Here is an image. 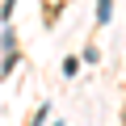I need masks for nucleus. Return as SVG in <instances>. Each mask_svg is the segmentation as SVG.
<instances>
[{
	"instance_id": "obj_1",
	"label": "nucleus",
	"mask_w": 126,
	"mask_h": 126,
	"mask_svg": "<svg viewBox=\"0 0 126 126\" xmlns=\"http://www.w3.org/2000/svg\"><path fill=\"white\" fill-rule=\"evenodd\" d=\"M113 17V0H97V25H105Z\"/></svg>"
},
{
	"instance_id": "obj_2",
	"label": "nucleus",
	"mask_w": 126,
	"mask_h": 126,
	"mask_svg": "<svg viewBox=\"0 0 126 126\" xmlns=\"http://www.w3.org/2000/svg\"><path fill=\"white\" fill-rule=\"evenodd\" d=\"M76 72H80V59H76V55H72V59H67V63H63V76H76Z\"/></svg>"
},
{
	"instance_id": "obj_3",
	"label": "nucleus",
	"mask_w": 126,
	"mask_h": 126,
	"mask_svg": "<svg viewBox=\"0 0 126 126\" xmlns=\"http://www.w3.org/2000/svg\"><path fill=\"white\" fill-rule=\"evenodd\" d=\"M13 9H17V0H4V4H0V21H9V17H13Z\"/></svg>"
},
{
	"instance_id": "obj_4",
	"label": "nucleus",
	"mask_w": 126,
	"mask_h": 126,
	"mask_svg": "<svg viewBox=\"0 0 126 126\" xmlns=\"http://www.w3.org/2000/svg\"><path fill=\"white\" fill-rule=\"evenodd\" d=\"M46 113H50V109H46V105H42V109H38V113H34V118H30V126H42V122H46Z\"/></svg>"
}]
</instances>
